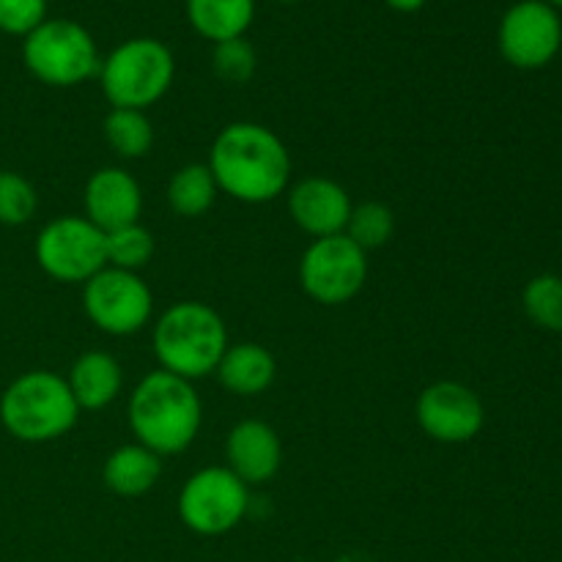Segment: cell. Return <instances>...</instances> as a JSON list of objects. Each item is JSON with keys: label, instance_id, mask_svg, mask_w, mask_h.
Returning a JSON list of instances; mask_svg holds the SVG:
<instances>
[{"label": "cell", "instance_id": "1", "mask_svg": "<svg viewBox=\"0 0 562 562\" xmlns=\"http://www.w3.org/2000/svg\"><path fill=\"white\" fill-rule=\"evenodd\" d=\"M209 170L217 190L241 203H269L289 187L291 157L272 130L252 121L228 124L212 143Z\"/></svg>", "mask_w": 562, "mask_h": 562}, {"label": "cell", "instance_id": "2", "mask_svg": "<svg viewBox=\"0 0 562 562\" xmlns=\"http://www.w3.org/2000/svg\"><path fill=\"white\" fill-rule=\"evenodd\" d=\"M130 426L137 442L159 459L179 456L198 437L201 398L187 379L168 371H154L132 390Z\"/></svg>", "mask_w": 562, "mask_h": 562}, {"label": "cell", "instance_id": "3", "mask_svg": "<svg viewBox=\"0 0 562 562\" xmlns=\"http://www.w3.org/2000/svg\"><path fill=\"white\" fill-rule=\"evenodd\" d=\"M228 349V329L220 313L203 302H176L154 327V355L162 371L195 382L217 368Z\"/></svg>", "mask_w": 562, "mask_h": 562}, {"label": "cell", "instance_id": "4", "mask_svg": "<svg viewBox=\"0 0 562 562\" xmlns=\"http://www.w3.org/2000/svg\"><path fill=\"white\" fill-rule=\"evenodd\" d=\"M80 417L69 382L53 371H27L0 395V423L20 442L42 445L60 439Z\"/></svg>", "mask_w": 562, "mask_h": 562}, {"label": "cell", "instance_id": "5", "mask_svg": "<svg viewBox=\"0 0 562 562\" xmlns=\"http://www.w3.org/2000/svg\"><path fill=\"white\" fill-rule=\"evenodd\" d=\"M173 53L159 38L137 36L119 44L99 66L102 93L113 108L146 110L173 86Z\"/></svg>", "mask_w": 562, "mask_h": 562}, {"label": "cell", "instance_id": "6", "mask_svg": "<svg viewBox=\"0 0 562 562\" xmlns=\"http://www.w3.org/2000/svg\"><path fill=\"white\" fill-rule=\"evenodd\" d=\"M27 71L44 86L69 88L99 75V49L88 27L75 20H44L22 42Z\"/></svg>", "mask_w": 562, "mask_h": 562}, {"label": "cell", "instance_id": "7", "mask_svg": "<svg viewBox=\"0 0 562 562\" xmlns=\"http://www.w3.org/2000/svg\"><path fill=\"white\" fill-rule=\"evenodd\" d=\"M33 250L42 272L60 283H88L108 267L104 231H99L88 217L75 214L44 225Z\"/></svg>", "mask_w": 562, "mask_h": 562}, {"label": "cell", "instance_id": "8", "mask_svg": "<svg viewBox=\"0 0 562 562\" xmlns=\"http://www.w3.org/2000/svg\"><path fill=\"white\" fill-rule=\"evenodd\" d=\"M228 467H206L181 486L179 516L198 536H223L247 514L250 492Z\"/></svg>", "mask_w": 562, "mask_h": 562}, {"label": "cell", "instance_id": "9", "mask_svg": "<svg viewBox=\"0 0 562 562\" xmlns=\"http://www.w3.org/2000/svg\"><path fill=\"white\" fill-rule=\"evenodd\" d=\"M368 280V252L346 234L324 236L305 250L300 283L318 305H344L355 300Z\"/></svg>", "mask_w": 562, "mask_h": 562}, {"label": "cell", "instance_id": "10", "mask_svg": "<svg viewBox=\"0 0 562 562\" xmlns=\"http://www.w3.org/2000/svg\"><path fill=\"white\" fill-rule=\"evenodd\" d=\"M82 307L102 333L124 338L146 327L154 296L137 272L104 267L82 283Z\"/></svg>", "mask_w": 562, "mask_h": 562}, {"label": "cell", "instance_id": "11", "mask_svg": "<svg viewBox=\"0 0 562 562\" xmlns=\"http://www.w3.org/2000/svg\"><path fill=\"white\" fill-rule=\"evenodd\" d=\"M499 53L516 69H541L562 47V20L543 0H519L499 20Z\"/></svg>", "mask_w": 562, "mask_h": 562}, {"label": "cell", "instance_id": "12", "mask_svg": "<svg viewBox=\"0 0 562 562\" xmlns=\"http://www.w3.org/2000/svg\"><path fill=\"white\" fill-rule=\"evenodd\" d=\"M417 423L437 442L464 445L481 434L486 409L467 384L434 382L417 398Z\"/></svg>", "mask_w": 562, "mask_h": 562}, {"label": "cell", "instance_id": "13", "mask_svg": "<svg viewBox=\"0 0 562 562\" xmlns=\"http://www.w3.org/2000/svg\"><path fill=\"white\" fill-rule=\"evenodd\" d=\"M289 214L305 234L324 239V236L344 234L351 214V198L338 181L311 176L289 192Z\"/></svg>", "mask_w": 562, "mask_h": 562}, {"label": "cell", "instance_id": "14", "mask_svg": "<svg viewBox=\"0 0 562 562\" xmlns=\"http://www.w3.org/2000/svg\"><path fill=\"white\" fill-rule=\"evenodd\" d=\"M225 459L228 470L247 486H261L272 481L283 461L280 437L272 426L261 420H245L231 428L225 439Z\"/></svg>", "mask_w": 562, "mask_h": 562}, {"label": "cell", "instance_id": "15", "mask_svg": "<svg viewBox=\"0 0 562 562\" xmlns=\"http://www.w3.org/2000/svg\"><path fill=\"white\" fill-rule=\"evenodd\" d=\"M82 201H86V217L104 234L137 223L143 209L140 187L121 168L97 170L88 179Z\"/></svg>", "mask_w": 562, "mask_h": 562}, {"label": "cell", "instance_id": "16", "mask_svg": "<svg viewBox=\"0 0 562 562\" xmlns=\"http://www.w3.org/2000/svg\"><path fill=\"white\" fill-rule=\"evenodd\" d=\"M214 373L228 393L250 398V395H261L272 387L278 362L267 346L236 344L223 351Z\"/></svg>", "mask_w": 562, "mask_h": 562}, {"label": "cell", "instance_id": "17", "mask_svg": "<svg viewBox=\"0 0 562 562\" xmlns=\"http://www.w3.org/2000/svg\"><path fill=\"white\" fill-rule=\"evenodd\" d=\"M66 382H69V390L80 409L97 412L119 398L124 373H121L115 357H110L108 351H86L75 360Z\"/></svg>", "mask_w": 562, "mask_h": 562}, {"label": "cell", "instance_id": "18", "mask_svg": "<svg viewBox=\"0 0 562 562\" xmlns=\"http://www.w3.org/2000/svg\"><path fill=\"white\" fill-rule=\"evenodd\" d=\"M162 472V459L140 442L121 445L108 456L102 470L104 486L119 497H140L151 492Z\"/></svg>", "mask_w": 562, "mask_h": 562}, {"label": "cell", "instance_id": "19", "mask_svg": "<svg viewBox=\"0 0 562 562\" xmlns=\"http://www.w3.org/2000/svg\"><path fill=\"white\" fill-rule=\"evenodd\" d=\"M187 20L209 42L245 36L256 20V0H184Z\"/></svg>", "mask_w": 562, "mask_h": 562}, {"label": "cell", "instance_id": "20", "mask_svg": "<svg viewBox=\"0 0 562 562\" xmlns=\"http://www.w3.org/2000/svg\"><path fill=\"white\" fill-rule=\"evenodd\" d=\"M217 198V184L209 165H184L173 173L168 184V203L179 217H201L212 209Z\"/></svg>", "mask_w": 562, "mask_h": 562}, {"label": "cell", "instance_id": "21", "mask_svg": "<svg viewBox=\"0 0 562 562\" xmlns=\"http://www.w3.org/2000/svg\"><path fill=\"white\" fill-rule=\"evenodd\" d=\"M102 130L110 148L124 159L146 157L154 143L151 121H148V115L143 110L113 108L108 113V119H104Z\"/></svg>", "mask_w": 562, "mask_h": 562}, {"label": "cell", "instance_id": "22", "mask_svg": "<svg viewBox=\"0 0 562 562\" xmlns=\"http://www.w3.org/2000/svg\"><path fill=\"white\" fill-rule=\"evenodd\" d=\"M104 256H108V267L137 272L151 261L154 239L140 223L121 225L104 234Z\"/></svg>", "mask_w": 562, "mask_h": 562}, {"label": "cell", "instance_id": "23", "mask_svg": "<svg viewBox=\"0 0 562 562\" xmlns=\"http://www.w3.org/2000/svg\"><path fill=\"white\" fill-rule=\"evenodd\" d=\"M527 318L536 327L549 333H562V278L558 274H538L525 285L521 294Z\"/></svg>", "mask_w": 562, "mask_h": 562}, {"label": "cell", "instance_id": "24", "mask_svg": "<svg viewBox=\"0 0 562 562\" xmlns=\"http://www.w3.org/2000/svg\"><path fill=\"white\" fill-rule=\"evenodd\" d=\"M395 217L384 203L368 201L360 206H351L349 223H346L344 234L355 241L360 250H376V247L387 245L393 236Z\"/></svg>", "mask_w": 562, "mask_h": 562}, {"label": "cell", "instance_id": "25", "mask_svg": "<svg viewBox=\"0 0 562 562\" xmlns=\"http://www.w3.org/2000/svg\"><path fill=\"white\" fill-rule=\"evenodd\" d=\"M38 209V195L25 176L14 170H0V225L31 223Z\"/></svg>", "mask_w": 562, "mask_h": 562}, {"label": "cell", "instance_id": "26", "mask_svg": "<svg viewBox=\"0 0 562 562\" xmlns=\"http://www.w3.org/2000/svg\"><path fill=\"white\" fill-rule=\"evenodd\" d=\"M256 66H258L256 47H252L245 36L214 44L212 69L223 82L241 86V82H247L252 75H256Z\"/></svg>", "mask_w": 562, "mask_h": 562}, {"label": "cell", "instance_id": "27", "mask_svg": "<svg viewBox=\"0 0 562 562\" xmlns=\"http://www.w3.org/2000/svg\"><path fill=\"white\" fill-rule=\"evenodd\" d=\"M47 20V0H0V31L25 38Z\"/></svg>", "mask_w": 562, "mask_h": 562}, {"label": "cell", "instance_id": "28", "mask_svg": "<svg viewBox=\"0 0 562 562\" xmlns=\"http://www.w3.org/2000/svg\"><path fill=\"white\" fill-rule=\"evenodd\" d=\"M384 3H387L390 9L404 11V14H412V11H420L423 5L428 3V0H384Z\"/></svg>", "mask_w": 562, "mask_h": 562}, {"label": "cell", "instance_id": "29", "mask_svg": "<svg viewBox=\"0 0 562 562\" xmlns=\"http://www.w3.org/2000/svg\"><path fill=\"white\" fill-rule=\"evenodd\" d=\"M543 3H549V5H554V9H562V0H543Z\"/></svg>", "mask_w": 562, "mask_h": 562}, {"label": "cell", "instance_id": "30", "mask_svg": "<svg viewBox=\"0 0 562 562\" xmlns=\"http://www.w3.org/2000/svg\"><path fill=\"white\" fill-rule=\"evenodd\" d=\"M280 3H296V0H280Z\"/></svg>", "mask_w": 562, "mask_h": 562}]
</instances>
